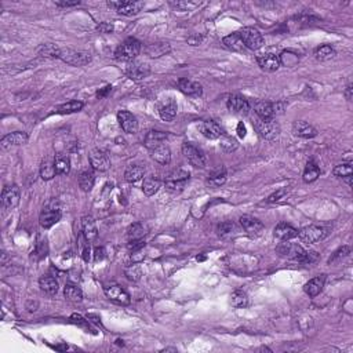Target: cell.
<instances>
[{
	"label": "cell",
	"instance_id": "1",
	"mask_svg": "<svg viewBox=\"0 0 353 353\" xmlns=\"http://www.w3.org/2000/svg\"><path fill=\"white\" fill-rule=\"evenodd\" d=\"M61 217H62V213H61L60 204H58L57 200L53 199L43 207V210L40 213L39 222L41 228L48 229V228L53 227L54 224H57L61 220Z\"/></svg>",
	"mask_w": 353,
	"mask_h": 353
},
{
	"label": "cell",
	"instance_id": "2",
	"mask_svg": "<svg viewBox=\"0 0 353 353\" xmlns=\"http://www.w3.org/2000/svg\"><path fill=\"white\" fill-rule=\"evenodd\" d=\"M141 51V43L134 38H128L126 39L115 51V57L116 60L124 61V62H131L135 60V57L140 54Z\"/></svg>",
	"mask_w": 353,
	"mask_h": 353
},
{
	"label": "cell",
	"instance_id": "3",
	"mask_svg": "<svg viewBox=\"0 0 353 353\" xmlns=\"http://www.w3.org/2000/svg\"><path fill=\"white\" fill-rule=\"evenodd\" d=\"M253 123L255 131L260 134L262 138H265L268 141H274L279 137L280 126L275 119H260V118H255Z\"/></svg>",
	"mask_w": 353,
	"mask_h": 353
},
{
	"label": "cell",
	"instance_id": "4",
	"mask_svg": "<svg viewBox=\"0 0 353 353\" xmlns=\"http://www.w3.org/2000/svg\"><path fill=\"white\" fill-rule=\"evenodd\" d=\"M60 60L74 67H84L91 62V55L87 51H78L74 48H61Z\"/></svg>",
	"mask_w": 353,
	"mask_h": 353
},
{
	"label": "cell",
	"instance_id": "5",
	"mask_svg": "<svg viewBox=\"0 0 353 353\" xmlns=\"http://www.w3.org/2000/svg\"><path fill=\"white\" fill-rule=\"evenodd\" d=\"M239 35L241 40H243L246 48H248V50L257 51V50H260L261 47L265 44V40H264L262 34H261L258 29H255V28L253 27L243 28L239 32Z\"/></svg>",
	"mask_w": 353,
	"mask_h": 353
},
{
	"label": "cell",
	"instance_id": "6",
	"mask_svg": "<svg viewBox=\"0 0 353 353\" xmlns=\"http://www.w3.org/2000/svg\"><path fill=\"white\" fill-rule=\"evenodd\" d=\"M326 235V229L323 227H319V225H308V227L298 231V237L302 243H307V244L317 243L320 240L324 239Z\"/></svg>",
	"mask_w": 353,
	"mask_h": 353
},
{
	"label": "cell",
	"instance_id": "7",
	"mask_svg": "<svg viewBox=\"0 0 353 353\" xmlns=\"http://www.w3.org/2000/svg\"><path fill=\"white\" fill-rule=\"evenodd\" d=\"M191 174L185 171V170H174L173 173L168 174V177L164 181L166 189H168L170 192H177L184 189V187L187 185V182L189 181Z\"/></svg>",
	"mask_w": 353,
	"mask_h": 353
},
{
	"label": "cell",
	"instance_id": "8",
	"mask_svg": "<svg viewBox=\"0 0 353 353\" xmlns=\"http://www.w3.org/2000/svg\"><path fill=\"white\" fill-rule=\"evenodd\" d=\"M276 253L279 254L281 258H287V260H294L301 262L305 250L298 244L294 243H288V240H286L284 243H280L279 246L276 247Z\"/></svg>",
	"mask_w": 353,
	"mask_h": 353
},
{
	"label": "cell",
	"instance_id": "9",
	"mask_svg": "<svg viewBox=\"0 0 353 353\" xmlns=\"http://www.w3.org/2000/svg\"><path fill=\"white\" fill-rule=\"evenodd\" d=\"M182 154L187 157L188 161L196 168H203L206 166V156L200 151L199 148H196L189 142L182 144Z\"/></svg>",
	"mask_w": 353,
	"mask_h": 353
},
{
	"label": "cell",
	"instance_id": "10",
	"mask_svg": "<svg viewBox=\"0 0 353 353\" xmlns=\"http://www.w3.org/2000/svg\"><path fill=\"white\" fill-rule=\"evenodd\" d=\"M104 293L107 295L108 298L111 301H114L115 304H119V305H128L130 304V294L127 293L126 290L119 284H108L104 287Z\"/></svg>",
	"mask_w": 353,
	"mask_h": 353
},
{
	"label": "cell",
	"instance_id": "11",
	"mask_svg": "<svg viewBox=\"0 0 353 353\" xmlns=\"http://www.w3.org/2000/svg\"><path fill=\"white\" fill-rule=\"evenodd\" d=\"M108 6L116 8L121 15H137L144 8V1H108Z\"/></svg>",
	"mask_w": 353,
	"mask_h": 353
},
{
	"label": "cell",
	"instance_id": "12",
	"mask_svg": "<svg viewBox=\"0 0 353 353\" xmlns=\"http://www.w3.org/2000/svg\"><path fill=\"white\" fill-rule=\"evenodd\" d=\"M88 159H90V164L93 167V170L95 171H100V173H104L109 170L111 167V159L108 156L107 152L101 151V149H94L90 152L88 155Z\"/></svg>",
	"mask_w": 353,
	"mask_h": 353
},
{
	"label": "cell",
	"instance_id": "13",
	"mask_svg": "<svg viewBox=\"0 0 353 353\" xmlns=\"http://www.w3.org/2000/svg\"><path fill=\"white\" fill-rule=\"evenodd\" d=\"M20 188L17 185H7L1 191V203L8 210H13L20 204Z\"/></svg>",
	"mask_w": 353,
	"mask_h": 353
},
{
	"label": "cell",
	"instance_id": "14",
	"mask_svg": "<svg viewBox=\"0 0 353 353\" xmlns=\"http://www.w3.org/2000/svg\"><path fill=\"white\" fill-rule=\"evenodd\" d=\"M240 225L247 232V235H250L251 237H258L262 231H264V224L260 220L254 218L251 215H243L240 217Z\"/></svg>",
	"mask_w": 353,
	"mask_h": 353
},
{
	"label": "cell",
	"instance_id": "15",
	"mask_svg": "<svg viewBox=\"0 0 353 353\" xmlns=\"http://www.w3.org/2000/svg\"><path fill=\"white\" fill-rule=\"evenodd\" d=\"M28 142V134L24 131H14L4 135L1 140H0V147L3 148L4 151L7 149H11L13 147H21V145H25Z\"/></svg>",
	"mask_w": 353,
	"mask_h": 353
},
{
	"label": "cell",
	"instance_id": "16",
	"mask_svg": "<svg viewBox=\"0 0 353 353\" xmlns=\"http://www.w3.org/2000/svg\"><path fill=\"white\" fill-rule=\"evenodd\" d=\"M228 109L236 115H247L250 111V104L248 101L241 97L239 94H232L227 101Z\"/></svg>",
	"mask_w": 353,
	"mask_h": 353
},
{
	"label": "cell",
	"instance_id": "17",
	"mask_svg": "<svg viewBox=\"0 0 353 353\" xmlns=\"http://www.w3.org/2000/svg\"><path fill=\"white\" fill-rule=\"evenodd\" d=\"M257 62H258L261 69L265 71V72H276L281 65L279 55H276L274 53L261 54L257 57Z\"/></svg>",
	"mask_w": 353,
	"mask_h": 353
},
{
	"label": "cell",
	"instance_id": "18",
	"mask_svg": "<svg viewBox=\"0 0 353 353\" xmlns=\"http://www.w3.org/2000/svg\"><path fill=\"white\" fill-rule=\"evenodd\" d=\"M118 121H119L120 127L123 128L124 133L134 134L137 133V130H138L137 118L133 114H130L128 111H120L118 114Z\"/></svg>",
	"mask_w": 353,
	"mask_h": 353
},
{
	"label": "cell",
	"instance_id": "19",
	"mask_svg": "<svg viewBox=\"0 0 353 353\" xmlns=\"http://www.w3.org/2000/svg\"><path fill=\"white\" fill-rule=\"evenodd\" d=\"M80 225H81L83 236H84V239H86L88 243H91V241H94V240L98 237V229H97V224H95L93 217L84 215V217L81 218Z\"/></svg>",
	"mask_w": 353,
	"mask_h": 353
},
{
	"label": "cell",
	"instance_id": "20",
	"mask_svg": "<svg viewBox=\"0 0 353 353\" xmlns=\"http://www.w3.org/2000/svg\"><path fill=\"white\" fill-rule=\"evenodd\" d=\"M178 88L185 95H189V97H200L203 94V87L199 81L189 80L187 78H182V79L178 80Z\"/></svg>",
	"mask_w": 353,
	"mask_h": 353
},
{
	"label": "cell",
	"instance_id": "21",
	"mask_svg": "<svg viewBox=\"0 0 353 353\" xmlns=\"http://www.w3.org/2000/svg\"><path fill=\"white\" fill-rule=\"evenodd\" d=\"M293 133L294 135L297 137H301V138H314L317 135V130L314 128L312 124H309L307 121L304 120H297L294 121L293 124Z\"/></svg>",
	"mask_w": 353,
	"mask_h": 353
},
{
	"label": "cell",
	"instance_id": "22",
	"mask_svg": "<svg viewBox=\"0 0 353 353\" xmlns=\"http://www.w3.org/2000/svg\"><path fill=\"white\" fill-rule=\"evenodd\" d=\"M151 72V69L147 64L142 62H131L128 67L126 68V75L131 80H142L144 78H147Z\"/></svg>",
	"mask_w": 353,
	"mask_h": 353
},
{
	"label": "cell",
	"instance_id": "23",
	"mask_svg": "<svg viewBox=\"0 0 353 353\" xmlns=\"http://www.w3.org/2000/svg\"><path fill=\"white\" fill-rule=\"evenodd\" d=\"M199 128L201 134H203L206 138H208V140H218V138H221V135L224 134L222 128H221L215 121H213V120L203 121V123L200 124Z\"/></svg>",
	"mask_w": 353,
	"mask_h": 353
},
{
	"label": "cell",
	"instance_id": "24",
	"mask_svg": "<svg viewBox=\"0 0 353 353\" xmlns=\"http://www.w3.org/2000/svg\"><path fill=\"white\" fill-rule=\"evenodd\" d=\"M167 138H168V134L163 133V131H149L145 137V147L152 151L155 148L160 147L163 144H166Z\"/></svg>",
	"mask_w": 353,
	"mask_h": 353
},
{
	"label": "cell",
	"instance_id": "25",
	"mask_svg": "<svg viewBox=\"0 0 353 353\" xmlns=\"http://www.w3.org/2000/svg\"><path fill=\"white\" fill-rule=\"evenodd\" d=\"M254 111L260 119H275L274 104L267 101H257L254 104Z\"/></svg>",
	"mask_w": 353,
	"mask_h": 353
},
{
	"label": "cell",
	"instance_id": "26",
	"mask_svg": "<svg viewBox=\"0 0 353 353\" xmlns=\"http://www.w3.org/2000/svg\"><path fill=\"white\" fill-rule=\"evenodd\" d=\"M275 236H276L277 239L286 241V240H291L294 239V237H298V231L294 227H291L290 224L281 222V224H279L277 227L275 228Z\"/></svg>",
	"mask_w": 353,
	"mask_h": 353
},
{
	"label": "cell",
	"instance_id": "27",
	"mask_svg": "<svg viewBox=\"0 0 353 353\" xmlns=\"http://www.w3.org/2000/svg\"><path fill=\"white\" fill-rule=\"evenodd\" d=\"M151 154H152L151 155L152 159L155 161H157L159 164H168L171 161V151H170V148L167 147L166 144L152 149Z\"/></svg>",
	"mask_w": 353,
	"mask_h": 353
},
{
	"label": "cell",
	"instance_id": "28",
	"mask_svg": "<svg viewBox=\"0 0 353 353\" xmlns=\"http://www.w3.org/2000/svg\"><path fill=\"white\" fill-rule=\"evenodd\" d=\"M222 43L225 44V47H228L229 50L232 51H236V53H243L246 50V46L243 43V40L240 38L239 34H232L225 36L222 39Z\"/></svg>",
	"mask_w": 353,
	"mask_h": 353
},
{
	"label": "cell",
	"instance_id": "29",
	"mask_svg": "<svg viewBox=\"0 0 353 353\" xmlns=\"http://www.w3.org/2000/svg\"><path fill=\"white\" fill-rule=\"evenodd\" d=\"M324 287V276H317L314 279L309 280L307 284L304 286V291L309 295V297H317L321 290Z\"/></svg>",
	"mask_w": 353,
	"mask_h": 353
},
{
	"label": "cell",
	"instance_id": "30",
	"mask_svg": "<svg viewBox=\"0 0 353 353\" xmlns=\"http://www.w3.org/2000/svg\"><path fill=\"white\" fill-rule=\"evenodd\" d=\"M40 288L48 295H54L58 293V281L55 280V277L50 276V275H43L39 279Z\"/></svg>",
	"mask_w": 353,
	"mask_h": 353
},
{
	"label": "cell",
	"instance_id": "31",
	"mask_svg": "<svg viewBox=\"0 0 353 353\" xmlns=\"http://www.w3.org/2000/svg\"><path fill=\"white\" fill-rule=\"evenodd\" d=\"M227 182V171L224 167H220L217 170H214L213 173L208 175L207 178V185L211 188H220Z\"/></svg>",
	"mask_w": 353,
	"mask_h": 353
},
{
	"label": "cell",
	"instance_id": "32",
	"mask_svg": "<svg viewBox=\"0 0 353 353\" xmlns=\"http://www.w3.org/2000/svg\"><path fill=\"white\" fill-rule=\"evenodd\" d=\"M144 175H145V168L140 164H131V166L127 167L126 171H124V178L130 184L138 182L144 178Z\"/></svg>",
	"mask_w": 353,
	"mask_h": 353
},
{
	"label": "cell",
	"instance_id": "33",
	"mask_svg": "<svg viewBox=\"0 0 353 353\" xmlns=\"http://www.w3.org/2000/svg\"><path fill=\"white\" fill-rule=\"evenodd\" d=\"M55 174H57V170H55L54 159H51V157L43 159L41 164H40V177H41V180H53L54 177H55Z\"/></svg>",
	"mask_w": 353,
	"mask_h": 353
},
{
	"label": "cell",
	"instance_id": "34",
	"mask_svg": "<svg viewBox=\"0 0 353 353\" xmlns=\"http://www.w3.org/2000/svg\"><path fill=\"white\" fill-rule=\"evenodd\" d=\"M38 54L44 58H60L61 48L54 43H46L38 47Z\"/></svg>",
	"mask_w": 353,
	"mask_h": 353
},
{
	"label": "cell",
	"instance_id": "35",
	"mask_svg": "<svg viewBox=\"0 0 353 353\" xmlns=\"http://www.w3.org/2000/svg\"><path fill=\"white\" fill-rule=\"evenodd\" d=\"M159 115L164 121H173L174 118L177 116V104L173 100H170L159 108Z\"/></svg>",
	"mask_w": 353,
	"mask_h": 353
},
{
	"label": "cell",
	"instance_id": "36",
	"mask_svg": "<svg viewBox=\"0 0 353 353\" xmlns=\"http://www.w3.org/2000/svg\"><path fill=\"white\" fill-rule=\"evenodd\" d=\"M319 175H320L319 166H317L316 163H314L312 160H311V161H308L307 166H305V170H304V175H302V180H304V182L311 184V182H314V181L317 180V178H319Z\"/></svg>",
	"mask_w": 353,
	"mask_h": 353
},
{
	"label": "cell",
	"instance_id": "37",
	"mask_svg": "<svg viewBox=\"0 0 353 353\" xmlns=\"http://www.w3.org/2000/svg\"><path fill=\"white\" fill-rule=\"evenodd\" d=\"M94 174L90 170H86L79 175V187L83 192H90L94 187Z\"/></svg>",
	"mask_w": 353,
	"mask_h": 353
},
{
	"label": "cell",
	"instance_id": "38",
	"mask_svg": "<svg viewBox=\"0 0 353 353\" xmlns=\"http://www.w3.org/2000/svg\"><path fill=\"white\" fill-rule=\"evenodd\" d=\"M83 107H84V104L81 102V101H69V102H65V104H62V105H60V107L57 108V112L58 114H76V112H79V111H81L83 109Z\"/></svg>",
	"mask_w": 353,
	"mask_h": 353
},
{
	"label": "cell",
	"instance_id": "39",
	"mask_svg": "<svg viewBox=\"0 0 353 353\" xmlns=\"http://www.w3.org/2000/svg\"><path fill=\"white\" fill-rule=\"evenodd\" d=\"M54 164L57 174H68L71 171V160L67 155H57L54 157Z\"/></svg>",
	"mask_w": 353,
	"mask_h": 353
},
{
	"label": "cell",
	"instance_id": "40",
	"mask_svg": "<svg viewBox=\"0 0 353 353\" xmlns=\"http://www.w3.org/2000/svg\"><path fill=\"white\" fill-rule=\"evenodd\" d=\"M160 187H161L160 180L155 178V177H148L144 181V184H142V191H144V194L147 195V196H154L159 191Z\"/></svg>",
	"mask_w": 353,
	"mask_h": 353
},
{
	"label": "cell",
	"instance_id": "41",
	"mask_svg": "<svg viewBox=\"0 0 353 353\" xmlns=\"http://www.w3.org/2000/svg\"><path fill=\"white\" fill-rule=\"evenodd\" d=\"M64 294H65V298H67L68 301L75 302V304L83 301V291L80 290L79 287L74 286V284H68V286L65 287Z\"/></svg>",
	"mask_w": 353,
	"mask_h": 353
},
{
	"label": "cell",
	"instance_id": "42",
	"mask_svg": "<svg viewBox=\"0 0 353 353\" xmlns=\"http://www.w3.org/2000/svg\"><path fill=\"white\" fill-rule=\"evenodd\" d=\"M221 149L227 154H231V152H235L237 148H239V142L235 140L234 137L228 135V134H222L221 135Z\"/></svg>",
	"mask_w": 353,
	"mask_h": 353
},
{
	"label": "cell",
	"instance_id": "43",
	"mask_svg": "<svg viewBox=\"0 0 353 353\" xmlns=\"http://www.w3.org/2000/svg\"><path fill=\"white\" fill-rule=\"evenodd\" d=\"M334 55H335V50L330 44H323V46L317 47L316 51H314V58L317 61L331 60Z\"/></svg>",
	"mask_w": 353,
	"mask_h": 353
},
{
	"label": "cell",
	"instance_id": "44",
	"mask_svg": "<svg viewBox=\"0 0 353 353\" xmlns=\"http://www.w3.org/2000/svg\"><path fill=\"white\" fill-rule=\"evenodd\" d=\"M231 304L235 308H246L248 305V297L243 290H235L231 295Z\"/></svg>",
	"mask_w": 353,
	"mask_h": 353
},
{
	"label": "cell",
	"instance_id": "45",
	"mask_svg": "<svg viewBox=\"0 0 353 353\" xmlns=\"http://www.w3.org/2000/svg\"><path fill=\"white\" fill-rule=\"evenodd\" d=\"M168 50H170V46L167 43H155V44L148 46L147 53L148 55H151L154 58H157L160 55H164Z\"/></svg>",
	"mask_w": 353,
	"mask_h": 353
},
{
	"label": "cell",
	"instance_id": "46",
	"mask_svg": "<svg viewBox=\"0 0 353 353\" xmlns=\"http://www.w3.org/2000/svg\"><path fill=\"white\" fill-rule=\"evenodd\" d=\"M145 234H147V232H145V227H144L142 224H140V222L133 224L131 227L128 228V231H127V235H128V239L130 240L144 239Z\"/></svg>",
	"mask_w": 353,
	"mask_h": 353
},
{
	"label": "cell",
	"instance_id": "47",
	"mask_svg": "<svg viewBox=\"0 0 353 353\" xmlns=\"http://www.w3.org/2000/svg\"><path fill=\"white\" fill-rule=\"evenodd\" d=\"M47 254H48V246H47L46 240L38 241L36 246H35L34 251H32V258L38 261L43 260V258H46Z\"/></svg>",
	"mask_w": 353,
	"mask_h": 353
},
{
	"label": "cell",
	"instance_id": "48",
	"mask_svg": "<svg viewBox=\"0 0 353 353\" xmlns=\"http://www.w3.org/2000/svg\"><path fill=\"white\" fill-rule=\"evenodd\" d=\"M333 174L335 177L338 178H345V177H349L353 174V168L351 163H342V164H338V166L334 167Z\"/></svg>",
	"mask_w": 353,
	"mask_h": 353
},
{
	"label": "cell",
	"instance_id": "49",
	"mask_svg": "<svg viewBox=\"0 0 353 353\" xmlns=\"http://www.w3.org/2000/svg\"><path fill=\"white\" fill-rule=\"evenodd\" d=\"M349 253H351V248L348 246H342L340 247L335 253L330 257V260H328V264L330 265H334V264H338V262H341V261L344 260V258H347L348 255H349Z\"/></svg>",
	"mask_w": 353,
	"mask_h": 353
},
{
	"label": "cell",
	"instance_id": "50",
	"mask_svg": "<svg viewBox=\"0 0 353 353\" xmlns=\"http://www.w3.org/2000/svg\"><path fill=\"white\" fill-rule=\"evenodd\" d=\"M124 275H126L128 280L138 281V280L141 279V276H142V271H141L140 265L133 264V265H130V267H127L126 269H124Z\"/></svg>",
	"mask_w": 353,
	"mask_h": 353
},
{
	"label": "cell",
	"instance_id": "51",
	"mask_svg": "<svg viewBox=\"0 0 353 353\" xmlns=\"http://www.w3.org/2000/svg\"><path fill=\"white\" fill-rule=\"evenodd\" d=\"M280 58V64L283 65H287V67H293L298 62V55L297 54L291 53V51H284L281 53V55H279Z\"/></svg>",
	"mask_w": 353,
	"mask_h": 353
},
{
	"label": "cell",
	"instance_id": "52",
	"mask_svg": "<svg viewBox=\"0 0 353 353\" xmlns=\"http://www.w3.org/2000/svg\"><path fill=\"white\" fill-rule=\"evenodd\" d=\"M127 247H128V250H130V251H133V253H135V251H140V250H142V248L145 247V240L144 239L130 240V243L127 244Z\"/></svg>",
	"mask_w": 353,
	"mask_h": 353
},
{
	"label": "cell",
	"instance_id": "53",
	"mask_svg": "<svg viewBox=\"0 0 353 353\" xmlns=\"http://www.w3.org/2000/svg\"><path fill=\"white\" fill-rule=\"evenodd\" d=\"M232 229H234V222H222V224H220L218 225V235L220 236H225V235H229L231 232H232Z\"/></svg>",
	"mask_w": 353,
	"mask_h": 353
},
{
	"label": "cell",
	"instance_id": "54",
	"mask_svg": "<svg viewBox=\"0 0 353 353\" xmlns=\"http://www.w3.org/2000/svg\"><path fill=\"white\" fill-rule=\"evenodd\" d=\"M317 260H319V254L314 253V251H305L301 262H304V264H314Z\"/></svg>",
	"mask_w": 353,
	"mask_h": 353
},
{
	"label": "cell",
	"instance_id": "55",
	"mask_svg": "<svg viewBox=\"0 0 353 353\" xmlns=\"http://www.w3.org/2000/svg\"><path fill=\"white\" fill-rule=\"evenodd\" d=\"M287 191L284 189V188H281V189H279V191H276L275 194H272L269 197H268V201L269 203H276V201H279V200H281L284 196H286Z\"/></svg>",
	"mask_w": 353,
	"mask_h": 353
},
{
	"label": "cell",
	"instance_id": "56",
	"mask_svg": "<svg viewBox=\"0 0 353 353\" xmlns=\"http://www.w3.org/2000/svg\"><path fill=\"white\" fill-rule=\"evenodd\" d=\"M97 31L100 34H111V32H114V25L109 24V22H101L100 25L97 27Z\"/></svg>",
	"mask_w": 353,
	"mask_h": 353
},
{
	"label": "cell",
	"instance_id": "57",
	"mask_svg": "<svg viewBox=\"0 0 353 353\" xmlns=\"http://www.w3.org/2000/svg\"><path fill=\"white\" fill-rule=\"evenodd\" d=\"M79 0H75V1H55V6L57 7H74L79 6Z\"/></svg>",
	"mask_w": 353,
	"mask_h": 353
},
{
	"label": "cell",
	"instance_id": "58",
	"mask_svg": "<svg viewBox=\"0 0 353 353\" xmlns=\"http://www.w3.org/2000/svg\"><path fill=\"white\" fill-rule=\"evenodd\" d=\"M94 254H95V261L104 260V257H105V248H104V247H97Z\"/></svg>",
	"mask_w": 353,
	"mask_h": 353
},
{
	"label": "cell",
	"instance_id": "59",
	"mask_svg": "<svg viewBox=\"0 0 353 353\" xmlns=\"http://www.w3.org/2000/svg\"><path fill=\"white\" fill-rule=\"evenodd\" d=\"M237 135H239L240 138H244L247 134V130H246V126H244V123L243 121H240L239 124H237Z\"/></svg>",
	"mask_w": 353,
	"mask_h": 353
},
{
	"label": "cell",
	"instance_id": "60",
	"mask_svg": "<svg viewBox=\"0 0 353 353\" xmlns=\"http://www.w3.org/2000/svg\"><path fill=\"white\" fill-rule=\"evenodd\" d=\"M200 41H201V38H200V36H191V38H188V43H189L191 46H199Z\"/></svg>",
	"mask_w": 353,
	"mask_h": 353
},
{
	"label": "cell",
	"instance_id": "61",
	"mask_svg": "<svg viewBox=\"0 0 353 353\" xmlns=\"http://www.w3.org/2000/svg\"><path fill=\"white\" fill-rule=\"evenodd\" d=\"M111 90H112V87H111V86L104 87L102 90H100V91L97 93V97H98V98H104V97H105V95H107V94L109 93Z\"/></svg>",
	"mask_w": 353,
	"mask_h": 353
},
{
	"label": "cell",
	"instance_id": "62",
	"mask_svg": "<svg viewBox=\"0 0 353 353\" xmlns=\"http://www.w3.org/2000/svg\"><path fill=\"white\" fill-rule=\"evenodd\" d=\"M352 91H353V88H352V84L349 83L347 86V88H345V97H347V100L348 101H352Z\"/></svg>",
	"mask_w": 353,
	"mask_h": 353
},
{
	"label": "cell",
	"instance_id": "63",
	"mask_svg": "<svg viewBox=\"0 0 353 353\" xmlns=\"http://www.w3.org/2000/svg\"><path fill=\"white\" fill-rule=\"evenodd\" d=\"M342 180L345 181V182H347L349 187H352V175H349V177H345V178H342Z\"/></svg>",
	"mask_w": 353,
	"mask_h": 353
}]
</instances>
